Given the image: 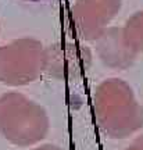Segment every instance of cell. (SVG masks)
Here are the masks:
<instances>
[{
  "instance_id": "cell-1",
  "label": "cell",
  "mask_w": 143,
  "mask_h": 150,
  "mask_svg": "<svg viewBox=\"0 0 143 150\" xmlns=\"http://www.w3.org/2000/svg\"><path fill=\"white\" fill-rule=\"evenodd\" d=\"M93 108L100 129L111 139H127L143 128V107L124 79L100 82L95 91Z\"/></svg>"
},
{
  "instance_id": "cell-2",
  "label": "cell",
  "mask_w": 143,
  "mask_h": 150,
  "mask_svg": "<svg viewBox=\"0 0 143 150\" xmlns=\"http://www.w3.org/2000/svg\"><path fill=\"white\" fill-rule=\"evenodd\" d=\"M49 128V115L39 103L20 92L0 96V136L11 145H38L46 138Z\"/></svg>"
},
{
  "instance_id": "cell-3",
  "label": "cell",
  "mask_w": 143,
  "mask_h": 150,
  "mask_svg": "<svg viewBox=\"0 0 143 150\" xmlns=\"http://www.w3.org/2000/svg\"><path fill=\"white\" fill-rule=\"evenodd\" d=\"M45 72V46L35 38H20L0 46V83L25 86Z\"/></svg>"
},
{
  "instance_id": "cell-4",
  "label": "cell",
  "mask_w": 143,
  "mask_h": 150,
  "mask_svg": "<svg viewBox=\"0 0 143 150\" xmlns=\"http://www.w3.org/2000/svg\"><path fill=\"white\" fill-rule=\"evenodd\" d=\"M122 7V0H76L72 7V20L76 33L84 40L93 42Z\"/></svg>"
},
{
  "instance_id": "cell-5",
  "label": "cell",
  "mask_w": 143,
  "mask_h": 150,
  "mask_svg": "<svg viewBox=\"0 0 143 150\" xmlns=\"http://www.w3.org/2000/svg\"><path fill=\"white\" fill-rule=\"evenodd\" d=\"M90 61V50L78 45L56 43L45 47V72L57 79L82 74L88 70Z\"/></svg>"
},
{
  "instance_id": "cell-6",
  "label": "cell",
  "mask_w": 143,
  "mask_h": 150,
  "mask_svg": "<svg viewBox=\"0 0 143 150\" xmlns=\"http://www.w3.org/2000/svg\"><path fill=\"white\" fill-rule=\"evenodd\" d=\"M93 42L97 57L111 70H128L136 60L138 53L128 43L122 27H107Z\"/></svg>"
},
{
  "instance_id": "cell-7",
  "label": "cell",
  "mask_w": 143,
  "mask_h": 150,
  "mask_svg": "<svg viewBox=\"0 0 143 150\" xmlns=\"http://www.w3.org/2000/svg\"><path fill=\"white\" fill-rule=\"evenodd\" d=\"M128 43L136 53H143V10L133 13L122 27Z\"/></svg>"
},
{
  "instance_id": "cell-8",
  "label": "cell",
  "mask_w": 143,
  "mask_h": 150,
  "mask_svg": "<svg viewBox=\"0 0 143 150\" xmlns=\"http://www.w3.org/2000/svg\"><path fill=\"white\" fill-rule=\"evenodd\" d=\"M125 150H143V135L135 138V139L131 142V145L128 146Z\"/></svg>"
},
{
  "instance_id": "cell-9",
  "label": "cell",
  "mask_w": 143,
  "mask_h": 150,
  "mask_svg": "<svg viewBox=\"0 0 143 150\" xmlns=\"http://www.w3.org/2000/svg\"><path fill=\"white\" fill-rule=\"evenodd\" d=\"M33 150H63L60 146L57 145H53V143H45V145H40L35 147Z\"/></svg>"
}]
</instances>
